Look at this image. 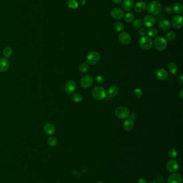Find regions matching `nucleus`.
Segmentation results:
<instances>
[{
	"label": "nucleus",
	"instance_id": "36",
	"mask_svg": "<svg viewBox=\"0 0 183 183\" xmlns=\"http://www.w3.org/2000/svg\"><path fill=\"white\" fill-rule=\"evenodd\" d=\"M177 155H178V153L175 149H171L168 151L169 156L172 159L176 158L177 156Z\"/></svg>",
	"mask_w": 183,
	"mask_h": 183
},
{
	"label": "nucleus",
	"instance_id": "19",
	"mask_svg": "<svg viewBox=\"0 0 183 183\" xmlns=\"http://www.w3.org/2000/svg\"><path fill=\"white\" fill-rule=\"evenodd\" d=\"M134 5L133 0H124L122 3V8L126 11H129L133 8Z\"/></svg>",
	"mask_w": 183,
	"mask_h": 183
},
{
	"label": "nucleus",
	"instance_id": "10",
	"mask_svg": "<svg viewBox=\"0 0 183 183\" xmlns=\"http://www.w3.org/2000/svg\"><path fill=\"white\" fill-rule=\"evenodd\" d=\"M166 169L170 172H175L179 169V164L174 160H171L166 164Z\"/></svg>",
	"mask_w": 183,
	"mask_h": 183
},
{
	"label": "nucleus",
	"instance_id": "26",
	"mask_svg": "<svg viewBox=\"0 0 183 183\" xmlns=\"http://www.w3.org/2000/svg\"><path fill=\"white\" fill-rule=\"evenodd\" d=\"M113 27L116 32H121L124 29V25L120 22L117 21L114 23L113 25Z\"/></svg>",
	"mask_w": 183,
	"mask_h": 183
},
{
	"label": "nucleus",
	"instance_id": "6",
	"mask_svg": "<svg viewBox=\"0 0 183 183\" xmlns=\"http://www.w3.org/2000/svg\"><path fill=\"white\" fill-rule=\"evenodd\" d=\"M139 46L142 49L148 50L152 47L153 41L149 37L143 36L139 40Z\"/></svg>",
	"mask_w": 183,
	"mask_h": 183
},
{
	"label": "nucleus",
	"instance_id": "5",
	"mask_svg": "<svg viewBox=\"0 0 183 183\" xmlns=\"http://www.w3.org/2000/svg\"><path fill=\"white\" fill-rule=\"evenodd\" d=\"M100 60V54L95 52L93 51L87 54V62L89 64L91 65H95L97 64Z\"/></svg>",
	"mask_w": 183,
	"mask_h": 183
},
{
	"label": "nucleus",
	"instance_id": "40",
	"mask_svg": "<svg viewBox=\"0 0 183 183\" xmlns=\"http://www.w3.org/2000/svg\"><path fill=\"white\" fill-rule=\"evenodd\" d=\"M177 81L178 82L179 84L180 85H182L183 83V76L182 74H181L180 76H179L178 78V79H177Z\"/></svg>",
	"mask_w": 183,
	"mask_h": 183
},
{
	"label": "nucleus",
	"instance_id": "23",
	"mask_svg": "<svg viewBox=\"0 0 183 183\" xmlns=\"http://www.w3.org/2000/svg\"><path fill=\"white\" fill-rule=\"evenodd\" d=\"M168 69L169 70V71L170 72V73H171L173 75L176 74L178 72V68L177 65H176L175 63H170L168 65Z\"/></svg>",
	"mask_w": 183,
	"mask_h": 183
},
{
	"label": "nucleus",
	"instance_id": "37",
	"mask_svg": "<svg viewBox=\"0 0 183 183\" xmlns=\"http://www.w3.org/2000/svg\"><path fill=\"white\" fill-rule=\"evenodd\" d=\"M95 81L98 84H102L104 83V78L102 76H98L95 78Z\"/></svg>",
	"mask_w": 183,
	"mask_h": 183
},
{
	"label": "nucleus",
	"instance_id": "24",
	"mask_svg": "<svg viewBox=\"0 0 183 183\" xmlns=\"http://www.w3.org/2000/svg\"><path fill=\"white\" fill-rule=\"evenodd\" d=\"M183 10V6L180 3H176L174 5L172 8V11L176 13H180L182 12Z\"/></svg>",
	"mask_w": 183,
	"mask_h": 183
},
{
	"label": "nucleus",
	"instance_id": "11",
	"mask_svg": "<svg viewBox=\"0 0 183 183\" xmlns=\"http://www.w3.org/2000/svg\"><path fill=\"white\" fill-rule=\"evenodd\" d=\"M76 89V84L75 81L73 80H69L67 82L65 86V90L67 93L68 94H71L75 92Z\"/></svg>",
	"mask_w": 183,
	"mask_h": 183
},
{
	"label": "nucleus",
	"instance_id": "17",
	"mask_svg": "<svg viewBox=\"0 0 183 183\" xmlns=\"http://www.w3.org/2000/svg\"><path fill=\"white\" fill-rule=\"evenodd\" d=\"M134 126V122L132 119H127L123 123V128L124 130L129 132L133 130Z\"/></svg>",
	"mask_w": 183,
	"mask_h": 183
},
{
	"label": "nucleus",
	"instance_id": "41",
	"mask_svg": "<svg viewBox=\"0 0 183 183\" xmlns=\"http://www.w3.org/2000/svg\"><path fill=\"white\" fill-rule=\"evenodd\" d=\"M138 183H147V181L145 178H140L138 180Z\"/></svg>",
	"mask_w": 183,
	"mask_h": 183
},
{
	"label": "nucleus",
	"instance_id": "9",
	"mask_svg": "<svg viewBox=\"0 0 183 183\" xmlns=\"http://www.w3.org/2000/svg\"><path fill=\"white\" fill-rule=\"evenodd\" d=\"M172 24L175 29H179L182 28L183 25V17L181 15H177L174 17L172 19Z\"/></svg>",
	"mask_w": 183,
	"mask_h": 183
},
{
	"label": "nucleus",
	"instance_id": "15",
	"mask_svg": "<svg viewBox=\"0 0 183 183\" xmlns=\"http://www.w3.org/2000/svg\"><path fill=\"white\" fill-rule=\"evenodd\" d=\"M155 18L151 15H147L143 18V23L147 27H153L155 24Z\"/></svg>",
	"mask_w": 183,
	"mask_h": 183
},
{
	"label": "nucleus",
	"instance_id": "4",
	"mask_svg": "<svg viewBox=\"0 0 183 183\" xmlns=\"http://www.w3.org/2000/svg\"><path fill=\"white\" fill-rule=\"evenodd\" d=\"M115 114L118 118L123 119L128 118L129 116L130 113L129 109L126 107L120 106L116 109Z\"/></svg>",
	"mask_w": 183,
	"mask_h": 183
},
{
	"label": "nucleus",
	"instance_id": "7",
	"mask_svg": "<svg viewBox=\"0 0 183 183\" xmlns=\"http://www.w3.org/2000/svg\"><path fill=\"white\" fill-rule=\"evenodd\" d=\"M118 40L121 45H129L131 42V37L129 33H121L118 37Z\"/></svg>",
	"mask_w": 183,
	"mask_h": 183
},
{
	"label": "nucleus",
	"instance_id": "45",
	"mask_svg": "<svg viewBox=\"0 0 183 183\" xmlns=\"http://www.w3.org/2000/svg\"><path fill=\"white\" fill-rule=\"evenodd\" d=\"M150 183H157L156 182H155V181H154V180H152V181H151Z\"/></svg>",
	"mask_w": 183,
	"mask_h": 183
},
{
	"label": "nucleus",
	"instance_id": "21",
	"mask_svg": "<svg viewBox=\"0 0 183 183\" xmlns=\"http://www.w3.org/2000/svg\"><path fill=\"white\" fill-rule=\"evenodd\" d=\"M44 131L46 134L52 135L54 134L55 132V126L51 123H47L44 126Z\"/></svg>",
	"mask_w": 183,
	"mask_h": 183
},
{
	"label": "nucleus",
	"instance_id": "39",
	"mask_svg": "<svg viewBox=\"0 0 183 183\" xmlns=\"http://www.w3.org/2000/svg\"><path fill=\"white\" fill-rule=\"evenodd\" d=\"M164 11L167 13H171L172 12V8L170 6L168 5L165 7Z\"/></svg>",
	"mask_w": 183,
	"mask_h": 183
},
{
	"label": "nucleus",
	"instance_id": "2",
	"mask_svg": "<svg viewBox=\"0 0 183 183\" xmlns=\"http://www.w3.org/2000/svg\"><path fill=\"white\" fill-rule=\"evenodd\" d=\"M92 97L97 100H103L106 97V92L104 88L98 86L95 87L92 92Z\"/></svg>",
	"mask_w": 183,
	"mask_h": 183
},
{
	"label": "nucleus",
	"instance_id": "46",
	"mask_svg": "<svg viewBox=\"0 0 183 183\" xmlns=\"http://www.w3.org/2000/svg\"><path fill=\"white\" fill-rule=\"evenodd\" d=\"M104 183L103 182H98V183Z\"/></svg>",
	"mask_w": 183,
	"mask_h": 183
},
{
	"label": "nucleus",
	"instance_id": "1",
	"mask_svg": "<svg viewBox=\"0 0 183 183\" xmlns=\"http://www.w3.org/2000/svg\"><path fill=\"white\" fill-rule=\"evenodd\" d=\"M162 5L157 1H154L150 3L147 7L148 12L153 15H157L159 14L162 10Z\"/></svg>",
	"mask_w": 183,
	"mask_h": 183
},
{
	"label": "nucleus",
	"instance_id": "8",
	"mask_svg": "<svg viewBox=\"0 0 183 183\" xmlns=\"http://www.w3.org/2000/svg\"><path fill=\"white\" fill-rule=\"evenodd\" d=\"M81 86L84 88H87L90 87L93 84V78L91 76L86 75L81 79L80 81Z\"/></svg>",
	"mask_w": 183,
	"mask_h": 183
},
{
	"label": "nucleus",
	"instance_id": "3",
	"mask_svg": "<svg viewBox=\"0 0 183 183\" xmlns=\"http://www.w3.org/2000/svg\"><path fill=\"white\" fill-rule=\"evenodd\" d=\"M154 45L155 48L159 51H163L166 49L167 41L162 37H158L154 41Z\"/></svg>",
	"mask_w": 183,
	"mask_h": 183
},
{
	"label": "nucleus",
	"instance_id": "38",
	"mask_svg": "<svg viewBox=\"0 0 183 183\" xmlns=\"http://www.w3.org/2000/svg\"><path fill=\"white\" fill-rule=\"evenodd\" d=\"M139 34L140 36H141L142 37L145 36V35L146 34V29H144V28L140 29L139 31Z\"/></svg>",
	"mask_w": 183,
	"mask_h": 183
},
{
	"label": "nucleus",
	"instance_id": "42",
	"mask_svg": "<svg viewBox=\"0 0 183 183\" xmlns=\"http://www.w3.org/2000/svg\"><path fill=\"white\" fill-rule=\"evenodd\" d=\"M179 97L180 99H181V100H183V90L182 89L180 90V92L179 93Z\"/></svg>",
	"mask_w": 183,
	"mask_h": 183
},
{
	"label": "nucleus",
	"instance_id": "44",
	"mask_svg": "<svg viewBox=\"0 0 183 183\" xmlns=\"http://www.w3.org/2000/svg\"><path fill=\"white\" fill-rule=\"evenodd\" d=\"M79 3L81 5H84L85 3V0H79Z\"/></svg>",
	"mask_w": 183,
	"mask_h": 183
},
{
	"label": "nucleus",
	"instance_id": "14",
	"mask_svg": "<svg viewBox=\"0 0 183 183\" xmlns=\"http://www.w3.org/2000/svg\"><path fill=\"white\" fill-rule=\"evenodd\" d=\"M155 74L157 78L160 80H165L168 77V72L164 69H159L157 70Z\"/></svg>",
	"mask_w": 183,
	"mask_h": 183
},
{
	"label": "nucleus",
	"instance_id": "25",
	"mask_svg": "<svg viewBox=\"0 0 183 183\" xmlns=\"http://www.w3.org/2000/svg\"><path fill=\"white\" fill-rule=\"evenodd\" d=\"M67 5L70 8L75 9L79 7V3L76 0H68L67 2Z\"/></svg>",
	"mask_w": 183,
	"mask_h": 183
},
{
	"label": "nucleus",
	"instance_id": "35",
	"mask_svg": "<svg viewBox=\"0 0 183 183\" xmlns=\"http://www.w3.org/2000/svg\"><path fill=\"white\" fill-rule=\"evenodd\" d=\"M133 95L134 97L137 99H140L142 96V90L140 88H136L134 90Z\"/></svg>",
	"mask_w": 183,
	"mask_h": 183
},
{
	"label": "nucleus",
	"instance_id": "12",
	"mask_svg": "<svg viewBox=\"0 0 183 183\" xmlns=\"http://www.w3.org/2000/svg\"><path fill=\"white\" fill-rule=\"evenodd\" d=\"M111 16L116 19H121L124 16V12L120 8H116L113 9L111 11Z\"/></svg>",
	"mask_w": 183,
	"mask_h": 183
},
{
	"label": "nucleus",
	"instance_id": "43",
	"mask_svg": "<svg viewBox=\"0 0 183 183\" xmlns=\"http://www.w3.org/2000/svg\"><path fill=\"white\" fill-rule=\"evenodd\" d=\"M113 2L116 4H119L122 1V0H112Z\"/></svg>",
	"mask_w": 183,
	"mask_h": 183
},
{
	"label": "nucleus",
	"instance_id": "30",
	"mask_svg": "<svg viewBox=\"0 0 183 183\" xmlns=\"http://www.w3.org/2000/svg\"><path fill=\"white\" fill-rule=\"evenodd\" d=\"M134 16L133 13L131 12H127L125 15V20L126 22L130 23H132L134 20Z\"/></svg>",
	"mask_w": 183,
	"mask_h": 183
},
{
	"label": "nucleus",
	"instance_id": "16",
	"mask_svg": "<svg viewBox=\"0 0 183 183\" xmlns=\"http://www.w3.org/2000/svg\"><path fill=\"white\" fill-rule=\"evenodd\" d=\"M10 63L8 60L6 58H0V72H5L9 68Z\"/></svg>",
	"mask_w": 183,
	"mask_h": 183
},
{
	"label": "nucleus",
	"instance_id": "32",
	"mask_svg": "<svg viewBox=\"0 0 183 183\" xmlns=\"http://www.w3.org/2000/svg\"><path fill=\"white\" fill-rule=\"evenodd\" d=\"M58 140L55 137H50L48 139V143L50 146H55L57 144Z\"/></svg>",
	"mask_w": 183,
	"mask_h": 183
},
{
	"label": "nucleus",
	"instance_id": "18",
	"mask_svg": "<svg viewBox=\"0 0 183 183\" xmlns=\"http://www.w3.org/2000/svg\"><path fill=\"white\" fill-rule=\"evenodd\" d=\"M147 9V4L144 2H139L137 3L134 7V9L136 12L141 13L145 11Z\"/></svg>",
	"mask_w": 183,
	"mask_h": 183
},
{
	"label": "nucleus",
	"instance_id": "28",
	"mask_svg": "<svg viewBox=\"0 0 183 183\" xmlns=\"http://www.w3.org/2000/svg\"><path fill=\"white\" fill-rule=\"evenodd\" d=\"M133 26L134 29H140L143 24L141 19H139V18L135 19V20H133Z\"/></svg>",
	"mask_w": 183,
	"mask_h": 183
},
{
	"label": "nucleus",
	"instance_id": "29",
	"mask_svg": "<svg viewBox=\"0 0 183 183\" xmlns=\"http://www.w3.org/2000/svg\"><path fill=\"white\" fill-rule=\"evenodd\" d=\"M89 69V66L87 63H83L79 65V72L82 73H85L87 72L88 70Z\"/></svg>",
	"mask_w": 183,
	"mask_h": 183
},
{
	"label": "nucleus",
	"instance_id": "20",
	"mask_svg": "<svg viewBox=\"0 0 183 183\" xmlns=\"http://www.w3.org/2000/svg\"><path fill=\"white\" fill-rule=\"evenodd\" d=\"M159 27L163 31H167L170 29V23L169 20L166 19L161 20L159 23Z\"/></svg>",
	"mask_w": 183,
	"mask_h": 183
},
{
	"label": "nucleus",
	"instance_id": "22",
	"mask_svg": "<svg viewBox=\"0 0 183 183\" xmlns=\"http://www.w3.org/2000/svg\"><path fill=\"white\" fill-rule=\"evenodd\" d=\"M119 90L116 86H112L110 87L108 90V95L112 98L116 97L119 94Z\"/></svg>",
	"mask_w": 183,
	"mask_h": 183
},
{
	"label": "nucleus",
	"instance_id": "13",
	"mask_svg": "<svg viewBox=\"0 0 183 183\" xmlns=\"http://www.w3.org/2000/svg\"><path fill=\"white\" fill-rule=\"evenodd\" d=\"M182 177L178 174H173L169 176L167 179L168 183H182Z\"/></svg>",
	"mask_w": 183,
	"mask_h": 183
},
{
	"label": "nucleus",
	"instance_id": "31",
	"mask_svg": "<svg viewBox=\"0 0 183 183\" xmlns=\"http://www.w3.org/2000/svg\"><path fill=\"white\" fill-rule=\"evenodd\" d=\"M147 34L149 36V37L154 38L157 35L158 31H157V29L155 28H150L148 29Z\"/></svg>",
	"mask_w": 183,
	"mask_h": 183
},
{
	"label": "nucleus",
	"instance_id": "34",
	"mask_svg": "<svg viewBox=\"0 0 183 183\" xmlns=\"http://www.w3.org/2000/svg\"><path fill=\"white\" fill-rule=\"evenodd\" d=\"M166 39L168 41L174 40L176 38V33L173 31H170L166 34Z\"/></svg>",
	"mask_w": 183,
	"mask_h": 183
},
{
	"label": "nucleus",
	"instance_id": "27",
	"mask_svg": "<svg viewBox=\"0 0 183 183\" xmlns=\"http://www.w3.org/2000/svg\"><path fill=\"white\" fill-rule=\"evenodd\" d=\"M3 54L5 57H10L13 54V49L10 47H5L3 50Z\"/></svg>",
	"mask_w": 183,
	"mask_h": 183
},
{
	"label": "nucleus",
	"instance_id": "33",
	"mask_svg": "<svg viewBox=\"0 0 183 183\" xmlns=\"http://www.w3.org/2000/svg\"><path fill=\"white\" fill-rule=\"evenodd\" d=\"M72 100L76 103H79L82 101L83 98L79 94H75L72 96Z\"/></svg>",
	"mask_w": 183,
	"mask_h": 183
}]
</instances>
